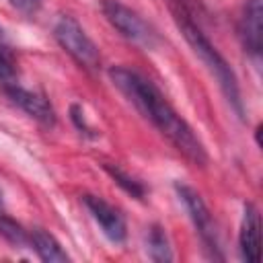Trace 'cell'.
Segmentation results:
<instances>
[{"label": "cell", "mask_w": 263, "mask_h": 263, "mask_svg": "<svg viewBox=\"0 0 263 263\" xmlns=\"http://www.w3.org/2000/svg\"><path fill=\"white\" fill-rule=\"evenodd\" d=\"M109 76L113 84L127 97V101L173 144L179 154H183L193 166H205L208 152L201 140L148 78L125 66L111 68Z\"/></svg>", "instance_id": "obj_1"}, {"label": "cell", "mask_w": 263, "mask_h": 263, "mask_svg": "<svg viewBox=\"0 0 263 263\" xmlns=\"http://www.w3.org/2000/svg\"><path fill=\"white\" fill-rule=\"evenodd\" d=\"M171 12L173 18L179 27V31L183 33L185 41L191 45V49L201 58V62L208 66V70L214 74V78L218 80L226 101L230 103V107L234 109V113L238 117L245 115V107H242V99H240V88H238V80L234 70L230 68V64L224 60V55L216 49V45L205 37V33L201 31V27L193 21L189 8L181 2V0H171Z\"/></svg>", "instance_id": "obj_2"}, {"label": "cell", "mask_w": 263, "mask_h": 263, "mask_svg": "<svg viewBox=\"0 0 263 263\" xmlns=\"http://www.w3.org/2000/svg\"><path fill=\"white\" fill-rule=\"evenodd\" d=\"M53 37L60 43V47L78 66H82L86 70H97L101 66V55H99L97 45L92 43V39L86 35L82 25L74 16L62 14L53 27Z\"/></svg>", "instance_id": "obj_3"}, {"label": "cell", "mask_w": 263, "mask_h": 263, "mask_svg": "<svg viewBox=\"0 0 263 263\" xmlns=\"http://www.w3.org/2000/svg\"><path fill=\"white\" fill-rule=\"evenodd\" d=\"M175 189H177V195L183 201L185 210L189 212V218H191V222H193V226H195V230H197L205 251L210 253V257L212 259H224L222 253H220L218 226L214 222V216H212L210 208L201 199V195L195 189H191L187 185H179V183L175 185Z\"/></svg>", "instance_id": "obj_4"}, {"label": "cell", "mask_w": 263, "mask_h": 263, "mask_svg": "<svg viewBox=\"0 0 263 263\" xmlns=\"http://www.w3.org/2000/svg\"><path fill=\"white\" fill-rule=\"evenodd\" d=\"M101 10L109 21V25L117 29L119 35H123L132 43H138L144 47H152L156 43V33L152 31V27L136 10L121 4L119 0H103Z\"/></svg>", "instance_id": "obj_5"}, {"label": "cell", "mask_w": 263, "mask_h": 263, "mask_svg": "<svg viewBox=\"0 0 263 263\" xmlns=\"http://www.w3.org/2000/svg\"><path fill=\"white\" fill-rule=\"evenodd\" d=\"M82 201H84L86 210L90 212L92 220L101 226L103 234L109 240H113V242H123L125 240V236H127L125 220L111 203H107L103 197H97V195H84Z\"/></svg>", "instance_id": "obj_6"}, {"label": "cell", "mask_w": 263, "mask_h": 263, "mask_svg": "<svg viewBox=\"0 0 263 263\" xmlns=\"http://www.w3.org/2000/svg\"><path fill=\"white\" fill-rule=\"evenodd\" d=\"M238 33L242 39L245 49L259 60L263 49V2L261 0H247L242 6Z\"/></svg>", "instance_id": "obj_7"}, {"label": "cell", "mask_w": 263, "mask_h": 263, "mask_svg": "<svg viewBox=\"0 0 263 263\" xmlns=\"http://www.w3.org/2000/svg\"><path fill=\"white\" fill-rule=\"evenodd\" d=\"M4 92H6V97H8L16 107H21L29 117L37 119V121L43 123V125H53V123H55V111H53V107L49 105V101H47L43 95L33 92V90H27V88H23L21 84H12V86H8Z\"/></svg>", "instance_id": "obj_8"}, {"label": "cell", "mask_w": 263, "mask_h": 263, "mask_svg": "<svg viewBox=\"0 0 263 263\" xmlns=\"http://www.w3.org/2000/svg\"><path fill=\"white\" fill-rule=\"evenodd\" d=\"M238 247L240 255L249 263H257L261 255V218L253 203L245 205L240 232H238Z\"/></svg>", "instance_id": "obj_9"}, {"label": "cell", "mask_w": 263, "mask_h": 263, "mask_svg": "<svg viewBox=\"0 0 263 263\" xmlns=\"http://www.w3.org/2000/svg\"><path fill=\"white\" fill-rule=\"evenodd\" d=\"M29 242L35 249V253L39 255L41 261H47V263H64V261H70L68 253L62 249V245L49 232H45L41 228H35L29 234Z\"/></svg>", "instance_id": "obj_10"}, {"label": "cell", "mask_w": 263, "mask_h": 263, "mask_svg": "<svg viewBox=\"0 0 263 263\" xmlns=\"http://www.w3.org/2000/svg\"><path fill=\"white\" fill-rule=\"evenodd\" d=\"M148 255L152 261H160V263H166L173 259L168 238L160 226H152L148 232Z\"/></svg>", "instance_id": "obj_11"}, {"label": "cell", "mask_w": 263, "mask_h": 263, "mask_svg": "<svg viewBox=\"0 0 263 263\" xmlns=\"http://www.w3.org/2000/svg\"><path fill=\"white\" fill-rule=\"evenodd\" d=\"M103 168L109 173V177L125 191V193H129L132 197H138V199H142L144 195H146V187L138 181V179H134L132 175H127L125 171H121L119 166H113V164H103Z\"/></svg>", "instance_id": "obj_12"}, {"label": "cell", "mask_w": 263, "mask_h": 263, "mask_svg": "<svg viewBox=\"0 0 263 263\" xmlns=\"http://www.w3.org/2000/svg\"><path fill=\"white\" fill-rule=\"evenodd\" d=\"M12 84H18L16 60H14L12 51L6 45H2V41H0V88L6 90Z\"/></svg>", "instance_id": "obj_13"}, {"label": "cell", "mask_w": 263, "mask_h": 263, "mask_svg": "<svg viewBox=\"0 0 263 263\" xmlns=\"http://www.w3.org/2000/svg\"><path fill=\"white\" fill-rule=\"evenodd\" d=\"M0 234H2L8 242H12V245H27V242H29L27 230H23L21 224H16L12 218H8V216H4V214H0Z\"/></svg>", "instance_id": "obj_14"}, {"label": "cell", "mask_w": 263, "mask_h": 263, "mask_svg": "<svg viewBox=\"0 0 263 263\" xmlns=\"http://www.w3.org/2000/svg\"><path fill=\"white\" fill-rule=\"evenodd\" d=\"M16 10H21L23 14H35L41 8V0H8Z\"/></svg>", "instance_id": "obj_15"}, {"label": "cell", "mask_w": 263, "mask_h": 263, "mask_svg": "<svg viewBox=\"0 0 263 263\" xmlns=\"http://www.w3.org/2000/svg\"><path fill=\"white\" fill-rule=\"evenodd\" d=\"M72 121H74V123H76V127H78V129H82L84 134H88V132H90V127L86 125V121H84L82 111H80V107H78V105H72Z\"/></svg>", "instance_id": "obj_16"}, {"label": "cell", "mask_w": 263, "mask_h": 263, "mask_svg": "<svg viewBox=\"0 0 263 263\" xmlns=\"http://www.w3.org/2000/svg\"><path fill=\"white\" fill-rule=\"evenodd\" d=\"M0 205H2V191H0Z\"/></svg>", "instance_id": "obj_17"}, {"label": "cell", "mask_w": 263, "mask_h": 263, "mask_svg": "<svg viewBox=\"0 0 263 263\" xmlns=\"http://www.w3.org/2000/svg\"><path fill=\"white\" fill-rule=\"evenodd\" d=\"M0 41H2V29H0Z\"/></svg>", "instance_id": "obj_18"}]
</instances>
